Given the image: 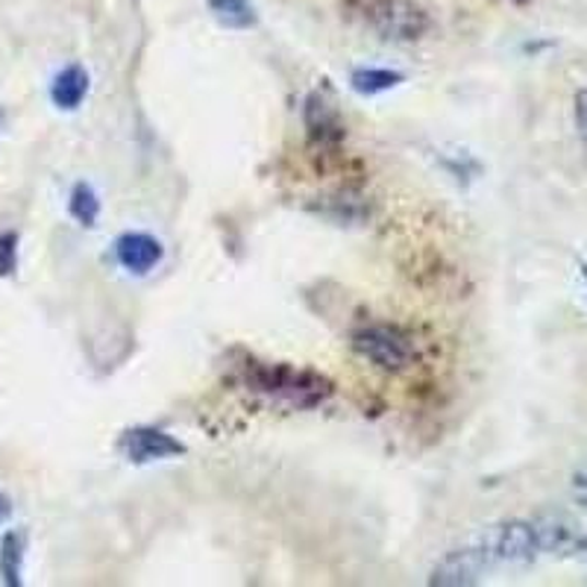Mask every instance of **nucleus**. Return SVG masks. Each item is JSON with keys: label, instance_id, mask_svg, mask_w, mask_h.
Returning <instances> with one entry per match:
<instances>
[{"label": "nucleus", "instance_id": "obj_18", "mask_svg": "<svg viewBox=\"0 0 587 587\" xmlns=\"http://www.w3.org/2000/svg\"><path fill=\"white\" fill-rule=\"evenodd\" d=\"M578 550H585V552H587V541H585V543H582V547H578Z\"/></svg>", "mask_w": 587, "mask_h": 587}, {"label": "nucleus", "instance_id": "obj_17", "mask_svg": "<svg viewBox=\"0 0 587 587\" xmlns=\"http://www.w3.org/2000/svg\"><path fill=\"white\" fill-rule=\"evenodd\" d=\"M10 512H12L10 500H7V496L0 494V520H3V517H10Z\"/></svg>", "mask_w": 587, "mask_h": 587}, {"label": "nucleus", "instance_id": "obj_3", "mask_svg": "<svg viewBox=\"0 0 587 587\" xmlns=\"http://www.w3.org/2000/svg\"><path fill=\"white\" fill-rule=\"evenodd\" d=\"M485 550L491 561H508V564H526L538 552H541V541L535 523H505L503 529H496L485 541Z\"/></svg>", "mask_w": 587, "mask_h": 587}, {"label": "nucleus", "instance_id": "obj_5", "mask_svg": "<svg viewBox=\"0 0 587 587\" xmlns=\"http://www.w3.org/2000/svg\"><path fill=\"white\" fill-rule=\"evenodd\" d=\"M491 564H494V561H491L485 547L449 552V555L441 559L438 567L432 570V585H444V587L476 585L479 576H482Z\"/></svg>", "mask_w": 587, "mask_h": 587}, {"label": "nucleus", "instance_id": "obj_7", "mask_svg": "<svg viewBox=\"0 0 587 587\" xmlns=\"http://www.w3.org/2000/svg\"><path fill=\"white\" fill-rule=\"evenodd\" d=\"M115 256L121 261L124 271L150 273L162 261V244L148 233H124L115 244Z\"/></svg>", "mask_w": 587, "mask_h": 587}, {"label": "nucleus", "instance_id": "obj_9", "mask_svg": "<svg viewBox=\"0 0 587 587\" xmlns=\"http://www.w3.org/2000/svg\"><path fill=\"white\" fill-rule=\"evenodd\" d=\"M21 564H24V538L19 531H10L0 541V576H3V585H21Z\"/></svg>", "mask_w": 587, "mask_h": 587}, {"label": "nucleus", "instance_id": "obj_2", "mask_svg": "<svg viewBox=\"0 0 587 587\" xmlns=\"http://www.w3.org/2000/svg\"><path fill=\"white\" fill-rule=\"evenodd\" d=\"M256 385L259 391L277 394L297 406H315L329 394V383L315 373L291 371V367H261L256 371Z\"/></svg>", "mask_w": 587, "mask_h": 587}, {"label": "nucleus", "instance_id": "obj_8", "mask_svg": "<svg viewBox=\"0 0 587 587\" xmlns=\"http://www.w3.org/2000/svg\"><path fill=\"white\" fill-rule=\"evenodd\" d=\"M85 94H89V74L83 66L62 68L50 85V97L59 109H77L85 101Z\"/></svg>", "mask_w": 587, "mask_h": 587}, {"label": "nucleus", "instance_id": "obj_12", "mask_svg": "<svg viewBox=\"0 0 587 587\" xmlns=\"http://www.w3.org/2000/svg\"><path fill=\"white\" fill-rule=\"evenodd\" d=\"M68 209H71V215L80 221L83 226H94L97 215H101V200L94 195L92 188L80 183V186L71 191V200H68Z\"/></svg>", "mask_w": 587, "mask_h": 587}, {"label": "nucleus", "instance_id": "obj_6", "mask_svg": "<svg viewBox=\"0 0 587 587\" xmlns=\"http://www.w3.org/2000/svg\"><path fill=\"white\" fill-rule=\"evenodd\" d=\"M121 449L132 465H150V461H162V458L186 456V444L171 438L168 432L150 430V426L127 432L121 438Z\"/></svg>", "mask_w": 587, "mask_h": 587}, {"label": "nucleus", "instance_id": "obj_1", "mask_svg": "<svg viewBox=\"0 0 587 587\" xmlns=\"http://www.w3.org/2000/svg\"><path fill=\"white\" fill-rule=\"evenodd\" d=\"M355 353L367 359L383 371H406L414 359V347L400 329L391 327H367L362 332H355L353 338Z\"/></svg>", "mask_w": 587, "mask_h": 587}, {"label": "nucleus", "instance_id": "obj_11", "mask_svg": "<svg viewBox=\"0 0 587 587\" xmlns=\"http://www.w3.org/2000/svg\"><path fill=\"white\" fill-rule=\"evenodd\" d=\"M306 124H308V130H312V136H341V124H338L336 113L329 109L327 103L320 101L317 94H312L308 97V109H306Z\"/></svg>", "mask_w": 587, "mask_h": 587}, {"label": "nucleus", "instance_id": "obj_4", "mask_svg": "<svg viewBox=\"0 0 587 587\" xmlns=\"http://www.w3.org/2000/svg\"><path fill=\"white\" fill-rule=\"evenodd\" d=\"M373 27L385 38H418L430 27V19L411 0H379L373 7Z\"/></svg>", "mask_w": 587, "mask_h": 587}, {"label": "nucleus", "instance_id": "obj_14", "mask_svg": "<svg viewBox=\"0 0 587 587\" xmlns=\"http://www.w3.org/2000/svg\"><path fill=\"white\" fill-rule=\"evenodd\" d=\"M19 261V235L0 233V277H10Z\"/></svg>", "mask_w": 587, "mask_h": 587}, {"label": "nucleus", "instance_id": "obj_15", "mask_svg": "<svg viewBox=\"0 0 587 587\" xmlns=\"http://www.w3.org/2000/svg\"><path fill=\"white\" fill-rule=\"evenodd\" d=\"M576 127L578 136L587 141V89H582L576 97Z\"/></svg>", "mask_w": 587, "mask_h": 587}, {"label": "nucleus", "instance_id": "obj_13", "mask_svg": "<svg viewBox=\"0 0 587 587\" xmlns=\"http://www.w3.org/2000/svg\"><path fill=\"white\" fill-rule=\"evenodd\" d=\"M212 12L226 27H250L253 24L250 0H212Z\"/></svg>", "mask_w": 587, "mask_h": 587}, {"label": "nucleus", "instance_id": "obj_16", "mask_svg": "<svg viewBox=\"0 0 587 587\" xmlns=\"http://www.w3.org/2000/svg\"><path fill=\"white\" fill-rule=\"evenodd\" d=\"M573 494H576V503L587 512V467L576 476V482H573Z\"/></svg>", "mask_w": 587, "mask_h": 587}, {"label": "nucleus", "instance_id": "obj_10", "mask_svg": "<svg viewBox=\"0 0 587 587\" xmlns=\"http://www.w3.org/2000/svg\"><path fill=\"white\" fill-rule=\"evenodd\" d=\"M400 83V71H388V68H359L353 74V89L359 94H383Z\"/></svg>", "mask_w": 587, "mask_h": 587}]
</instances>
